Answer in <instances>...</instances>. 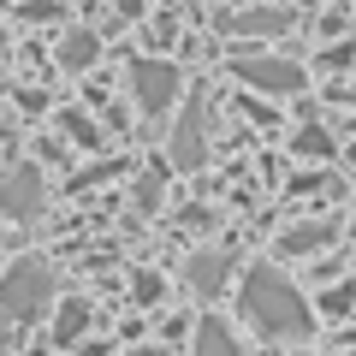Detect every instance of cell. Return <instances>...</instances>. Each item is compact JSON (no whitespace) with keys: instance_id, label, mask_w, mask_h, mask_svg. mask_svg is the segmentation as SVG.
<instances>
[{"instance_id":"obj_1","label":"cell","mask_w":356,"mask_h":356,"mask_svg":"<svg viewBox=\"0 0 356 356\" xmlns=\"http://www.w3.org/2000/svg\"><path fill=\"white\" fill-rule=\"evenodd\" d=\"M238 309H243V321H250L261 339H303L309 321H315V309L303 303V291H297L285 273H273V267H255V273H243Z\"/></svg>"},{"instance_id":"obj_2","label":"cell","mask_w":356,"mask_h":356,"mask_svg":"<svg viewBox=\"0 0 356 356\" xmlns=\"http://www.w3.org/2000/svg\"><path fill=\"white\" fill-rule=\"evenodd\" d=\"M54 297V267L36 261V255H24V261L6 267V280H0V339L13 327H30V321L48 309Z\"/></svg>"},{"instance_id":"obj_3","label":"cell","mask_w":356,"mask_h":356,"mask_svg":"<svg viewBox=\"0 0 356 356\" xmlns=\"http://www.w3.org/2000/svg\"><path fill=\"white\" fill-rule=\"evenodd\" d=\"M232 72H238L250 89H267V95H297V89H303V65L297 60H273V54H238Z\"/></svg>"},{"instance_id":"obj_4","label":"cell","mask_w":356,"mask_h":356,"mask_svg":"<svg viewBox=\"0 0 356 356\" xmlns=\"http://www.w3.org/2000/svg\"><path fill=\"white\" fill-rule=\"evenodd\" d=\"M48 208V184L36 166H6L0 172V214L6 220H36Z\"/></svg>"},{"instance_id":"obj_5","label":"cell","mask_w":356,"mask_h":356,"mask_svg":"<svg viewBox=\"0 0 356 356\" xmlns=\"http://www.w3.org/2000/svg\"><path fill=\"white\" fill-rule=\"evenodd\" d=\"M131 89H137V107H143V113L161 119L166 107L178 102V72L166 60H137V65H131Z\"/></svg>"},{"instance_id":"obj_6","label":"cell","mask_w":356,"mask_h":356,"mask_svg":"<svg viewBox=\"0 0 356 356\" xmlns=\"http://www.w3.org/2000/svg\"><path fill=\"white\" fill-rule=\"evenodd\" d=\"M166 154H172L178 172H196V166L208 161V137H202V107H184V119L172 125V143H166Z\"/></svg>"},{"instance_id":"obj_7","label":"cell","mask_w":356,"mask_h":356,"mask_svg":"<svg viewBox=\"0 0 356 356\" xmlns=\"http://www.w3.org/2000/svg\"><path fill=\"white\" fill-rule=\"evenodd\" d=\"M184 280H191L196 297H220L232 280V250H196L191 267H184Z\"/></svg>"},{"instance_id":"obj_8","label":"cell","mask_w":356,"mask_h":356,"mask_svg":"<svg viewBox=\"0 0 356 356\" xmlns=\"http://www.w3.org/2000/svg\"><path fill=\"white\" fill-rule=\"evenodd\" d=\"M285 24H291V13H280V6H250V13H226L220 18L226 36H280Z\"/></svg>"},{"instance_id":"obj_9","label":"cell","mask_w":356,"mask_h":356,"mask_svg":"<svg viewBox=\"0 0 356 356\" xmlns=\"http://www.w3.org/2000/svg\"><path fill=\"white\" fill-rule=\"evenodd\" d=\"M196 356H243V344L226 321L208 315V321H196Z\"/></svg>"},{"instance_id":"obj_10","label":"cell","mask_w":356,"mask_h":356,"mask_svg":"<svg viewBox=\"0 0 356 356\" xmlns=\"http://www.w3.org/2000/svg\"><path fill=\"white\" fill-rule=\"evenodd\" d=\"M95 54H102V36H95V30H72V36L60 42V65L65 72H89Z\"/></svg>"},{"instance_id":"obj_11","label":"cell","mask_w":356,"mask_h":356,"mask_svg":"<svg viewBox=\"0 0 356 356\" xmlns=\"http://www.w3.org/2000/svg\"><path fill=\"white\" fill-rule=\"evenodd\" d=\"M83 327H89V303H83V297H65V303H60V321H54V344H72Z\"/></svg>"},{"instance_id":"obj_12","label":"cell","mask_w":356,"mask_h":356,"mask_svg":"<svg viewBox=\"0 0 356 356\" xmlns=\"http://www.w3.org/2000/svg\"><path fill=\"white\" fill-rule=\"evenodd\" d=\"M291 154H303V161H327V154H332V137H327L321 125H309V131H297V137H291Z\"/></svg>"},{"instance_id":"obj_13","label":"cell","mask_w":356,"mask_h":356,"mask_svg":"<svg viewBox=\"0 0 356 356\" xmlns=\"http://www.w3.org/2000/svg\"><path fill=\"white\" fill-rule=\"evenodd\" d=\"M332 238V226H303V232H291L285 238V250H297V255H309V250H321V243Z\"/></svg>"},{"instance_id":"obj_14","label":"cell","mask_w":356,"mask_h":356,"mask_svg":"<svg viewBox=\"0 0 356 356\" xmlns=\"http://www.w3.org/2000/svg\"><path fill=\"white\" fill-rule=\"evenodd\" d=\"M137 208H161V172H149L137 184Z\"/></svg>"},{"instance_id":"obj_15","label":"cell","mask_w":356,"mask_h":356,"mask_svg":"<svg viewBox=\"0 0 356 356\" xmlns=\"http://www.w3.org/2000/svg\"><path fill=\"white\" fill-rule=\"evenodd\" d=\"M321 309H327V315H344V309H350V285H332V291L321 297Z\"/></svg>"},{"instance_id":"obj_16","label":"cell","mask_w":356,"mask_h":356,"mask_svg":"<svg viewBox=\"0 0 356 356\" xmlns=\"http://www.w3.org/2000/svg\"><path fill=\"white\" fill-rule=\"evenodd\" d=\"M154 297H161V280L154 273H137V303H154Z\"/></svg>"},{"instance_id":"obj_17","label":"cell","mask_w":356,"mask_h":356,"mask_svg":"<svg viewBox=\"0 0 356 356\" xmlns=\"http://www.w3.org/2000/svg\"><path fill=\"white\" fill-rule=\"evenodd\" d=\"M24 356H48V350H24Z\"/></svg>"}]
</instances>
